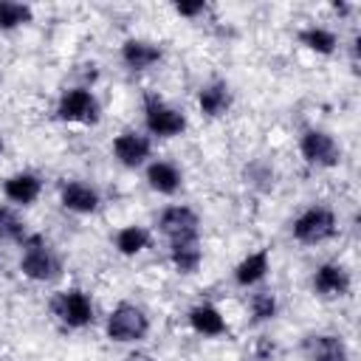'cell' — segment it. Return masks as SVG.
<instances>
[{"label":"cell","instance_id":"6da1fadb","mask_svg":"<svg viewBox=\"0 0 361 361\" xmlns=\"http://www.w3.org/2000/svg\"><path fill=\"white\" fill-rule=\"evenodd\" d=\"M23 259H20V271L34 279V282H45L54 279L59 274V259L54 257V251L45 245V240L39 234H28L23 240Z\"/></svg>","mask_w":361,"mask_h":361},{"label":"cell","instance_id":"7a4b0ae2","mask_svg":"<svg viewBox=\"0 0 361 361\" xmlns=\"http://www.w3.org/2000/svg\"><path fill=\"white\" fill-rule=\"evenodd\" d=\"M144 124L158 138H172V135H180L186 130L183 113H178L175 107H169L155 93H144Z\"/></svg>","mask_w":361,"mask_h":361},{"label":"cell","instance_id":"3957f363","mask_svg":"<svg viewBox=\"0 0 361 361\" xmlns=\"http://www.w3.org/2000/svg\"><path fill=\"white\" fill-rule=\"evenodd\" d=\"M149 330V319L144 316L141 307L130 305V302H121L118 307H113V313L107 316V336L118 344H127V341H141Z\"/></svg>","mask_w":361,"mask_h":361},{"label":"cell","instance_id":"277c9868","mask_svg":"<svg viewBox=\"0 0 361 361\" xmlns=\"http://www.w3.org/2000/svg\"><path fill=\"white\" fill-rule=\"evenodd\" d=\"M336 234V214L327 206H310L293 220V237L299 243H324Z\"/></svg>","mask_w":361,"mask_h":361},{"label":"cell","instance_id":"5b68a950","mask_svg":"<svg viewBox=\"0 0 361 361\" xmlns=\"http://www.w3.org/2000/svg\"><path fill=\"white\" fill-rule=\"evenodd\" d=\"M51 310H54L56 319H59L62 324H68V327H87V324L93 322V305H90V299H87L82 290H76V288L56 293V296L51 299Z\"/></svg>","mask_w":361,"mask_h":361},{"label":"cell","instance_id":"8992f818","mask_svg":"<svg viewBox=\"0 0 361 361\" xmlns=\"http://www.w3.org/2000/svg\"><path fill=\"white\" fill-rule=\"evenodd\" d=\"M56 116L62 121H79V124H96L99 121V102L85 87H71L62 93L56 104Z\"/></svg>","mask_w":361,"mask_h":361},{"label":"cell","instance_id":"52a82bcc","mask_svg":"<svg viewBox=\"0 0 361 361\" xmlns=\"http://www.w3.org/2000/svg\"><path fill=\"white\" fill-rule=\"evenodd\" d=\"M299 149L310 166H336L341 161V149L336 138L324 130H307L299 141Z\"/></svg>","mask_w":361,"mask_h":361},{"label":"cell","instance_id":"ba28073f","mask_svg":"<svg viewBox=\"0 0 361 361\" xmlns=\"http://www.w3.org/2000/svg\"><path fill=\"white\" fill-rule=\"evenodd\" d=\"M197 226H200V220L189 206H169L158 217L161 234H166L172 243L175 240H195L197 237Z\"/></svg>","mask_w":361,"mask_h":361},{"label":"cell","instance_id":"9c48e42d","mask_svg":"<svg viewBox=\"0 0 361 361\" xmlns=\"http://www.w3.org/2000/svg\"><path fill=\"white\" fill-rule=\"evenodd\" d=\"M313 288L322 293V296H344L350 290V274L344 265H336V262H324L316 268L313 274Z\"/></svg>","mask_w":361,"mask_h":361},{"label":"cell","instance_id":"30bf717a","mask_svg":"<svg viewBox=\"0 0 361 361\" xmlns=\"http://www.w3.org/2000/svg\"><path fill=\"white\" fill-rule=\"evenodd\" d=\"M113 152L124 166H141L149 158V138L138 133H121L113 141Z\"/></svg>","mask_w":361,"mask_h":361},{"label":"cell","instance_id":"8fae6325","mask_svg":"<svg viewBox=\"0 0 361 361\" xmlns=\"http://www.w3.org/2000/svg\"><path fill=\"white\" fill-rule=\"evenodd\" d=\"M59 200L68 212H76V214H90L99 209V192L87 183H79V180L65 183L59 192Z\"/></svg>","mask_w":361,"mask_h":361},{"label":"cell","instance_id":"7c38bea8","mask_svg":"<svg viewBox=\"0 0 361 361\" xmlns=\"http://www.w3.org/2000/svg\"><path fill=\"white\" fill-rule=\"evenodd\" d=\"M39 189H42V183H39V178L31 175V172H17V175L6 178V183H3L6 197H8L11 203H20V206L34 203V200L39 197Z\"/></svg>","mask_w":361,"mask_h":361},{"label":"cell","instance_id":"4fadbf2b","mask_svg":"<svg viewBox=\"0 0 361 361\" xmlns=\"http://www.w3.org/2000/svg\"><path fill=\"white\" fill-rule=\"evenodd\" d=\"M197 104H200V113L209 116V118L223 116L228 110V104H231L228 85L226 82H209V85H203L200 93H197Z\"/></svg>","mask_w":361,"mask_h":361},{"label":"cell","instance_id":"5bb4252c","mask_svg":"<svg viewBox=\"0 0 361 361\" xmlns=\"http://www.w3.org/2000/svg\"><path fill=\"white\" fill-rule=\"evenodd\" d=\"M161 56H164L161 48L152 45V42H144V39H127V42L121 45V59H124V65L133 68V71H144V68L161 62Z\"/></svg>","mask_w":361,"mask_h":361},{"label":"cell","instance_id":"9a60e30c","mask_svg":"<svg viewBox=\"0 0 361 361\" xmlns=\"http://www.w3.org/2000/svg\"><path fill=\"white\" fill-rule=\"evenodd\" d=\"M189 324L200 336H223L228 330L226 327V319L220 316V310L214 305H195L189 310Z\"/></svg>","mask_w":361,"mask_h":361},{"label":"cell","instance_id":"2e32d148","mask_svg":"<svg viewBox=\"0 0 361 361\" xmlns=\"http://www.w3.org/2000/svg\"><path fill=\"white\" fill-rule=\"evenodd\" d=\"M169 259H172V265L180 274H195L200 268V259H203V251L197 245V237L195 240H175L172 248H169Z\"/></svg>","mask_w":361,"mask_h":361},{"label":"cell","instance_id":"e0dca14e","mask_svg":"<svg viewBox=\"0 0 361 361\" xmlns=\"http://www.w3.org/2000/svg\"><path fill=\"white\" fill-rule=\"evenodd\" d=\"M147 183L161 195H175L180 186V172L166 161H155L147 166Z\"/></svg>","mask_w":361,"mask_h":361},{"label":"cell","instance_id":"ac0fdd59","mask_svg":"<svg viewBox=\"0 0 361 361\" xmlns=\"http://www.w3.org/2000/svg\"><path fill=\"white\" fill-rule=\"evenodd\" d=\"M265 274H268V251H265V248L248 254V257L234 268V279H237V285H243V288L257 285Z\"/></svg>","mask_w":361,"mask_h":361},{"label":"cell","instance_id":"d6986e66","mask_svg":"<svg viewBox=\"0 0 361 361\" xmlns=\"http://www.w3.org/2000/svg\"><path fill=\"white\" fill-rule=\"evenodd\" d=\"M310 361H347V344L338 336H313Z\"/></svg>","mask_w":361,"mask_h":361},{"label":"cell","instance_id":"ffe728a7","mask_svg":"<svg viewBox=\"0 0 361 361\" xmlns=\"http://www.w3.org/2000/svg\"><path fill=\"white\" fill-rule=\"evenodd\" d=\"M147 243H149V231L141 228V226H124V228L116 234V248H118V254H124V257H133V254L144 251Z\"/></svg>","mask_w":361,"mask_h":361},{"label":"cell","instance_id":"44dd1931","mask_svg":"<svg viewBox=\"0 0 361 361\" xmlns=\"http://www.w3.org/2000/svg\"><path fill=\"white\" fill-rule=\"evenodd\" d=\"M299 42L302 45H307L310 51H316V54H333L336 51V45H338V39H336V34L333 31H327V28H319V25H310V28H305V31H299Z\"/></svg>","mask_w":361,"mask_h":361},{"label":"cell","instance_id":"7402d4cb","mask_svg":"<svg viewBox=\"0 0 361 361\" xmlns=\"http://www.w3.org/2000/svg\"><path fill=\"white\" fill-rule=\"evenodd\" d=\"M31 20H34L31 6L14 3V0H0V28H3V31L20 28V25H25V23H31Z\"/></svg>","mask_w":361,"mask_h":361},{"label":"cell","instance_id":"603a6c76","mask_svg":"<svg viewBox=\"0 0 361 361\" xmlns=\"http://www.w3.org/2000/svg\"><path fill=\"white\" fill-rule=\"evenodd\" d=\"M28 237L23 220L8 209V206H0V240H11V243H23Z\"/></svg>","mask_w":361,"mask_h":361},{"label":"cell","instance_id":"cb8c5ba5","mask_svg":"<svg viewBox=\"0 0 361 361\" xmlns=\"http://www.w3.org/2000/svg\"><path fill=\"white\" fill-rule=\"evenodd\" d=\"M251 316L254 322H268L276 316V296L271 290H259L251 296Z\"/></svg>","mask_w":361,"mask_h":361},{"label":"cell","instance_id":"d4e9b609","mask_svg":"<svg viewBox=\"0 0 361 361\" xmlns=\"http://www.w3.org/2000/svg\"><path fill=\"white\" fill-rule=\"evenodd\" d=\"M203 8H206L203 0H197V3H175V11L180 17H197V14H203Z\"/></svg>","mask_w":361,"mask_h":361},{"label":"cell","instance_id":"484cf974","mask_svg":"<svg viewBox=\"0 0 361 361\" xmlns=\"http://www.w3.org/2000/svg\"><path fill=\"white\" fill-rule=\"evenodd\" d=\"M127 361H149V358H147V355H130Z\"/></svg>","mask_w":361,"mask_h":361},{"label":"cell","instance_id":"4316f807","mask_svg":"<svg viewBox=\"0 0 361 361\" xmlns=\"http://www.w3.org/2000/svg\"><path fill=\"white\" fill-rule=\"evenodd\" d=\"M0 152H3V138H0Z\"/></svg>","mask_w":361,"mask_h":361}]
</instances>
